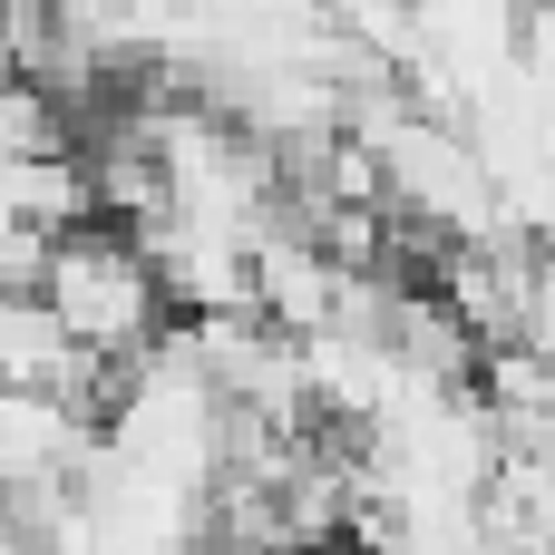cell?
Instances as JSON below:
<instances>
[{
	"mask_svg": "<svg viewBox=\"0 0 555 555\" xmlns=\"http://www.w3.org/2000/svg\"><path fill=\"white\" fill-rule=\"evenodd\" d=\"M29 293H39L49 322H59L78 351H98V361H137V351L166 332V283H156L146 244H137L127 224H107V215L49 234Z\"/></svg>",
	"mask_w": 555,
	"mask_h": 555,
	"instance_id": "obj_1",
	"label": "cell"
}]
</instances>
